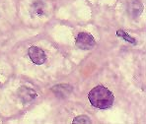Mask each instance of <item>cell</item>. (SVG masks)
I'll return each instance as SVG.
<instances>
[{"label":"cell","instance_id":"cell-7","mask_svg":"<svg viewBox=\"0 0 146 124\" xmlns=\"http://www.w3.org/2000/svg\"><path fill=\"white\" fill-rule=\"evenodd\" d=\"M117 37L122 38L124 40H126V42H129V44H136V40H135V38H131L129 35H128L127 33H125V32H123V31H117Z\"/></svg>","mask_w":146,"mask_h":124},{"label":"cell","instance_id":"cell-2","mask_svg":"<svg viewBox=\"0 0 146 124\" xmlns=\"http://www.w3.org/2000/svg\"><path fill=\"white\" fill-rule=\"evenodd\" d=\"M75 44L80 49L89 50L95 47L96 42L94 38L88 33H79L75 40Z\"/></svg>","mask_w":146,"mask_h":124},{"label":"cell","instance_id":"cell-8","mask_svg":"<svg viewBox=\"0 0 146 124\" xmlns=\"http://www.w3.org/2000/svg\"><path fill=\"white\" fill-rule=\"evenodd\" d=\"M73 123H81V124H90L91 120L86 115H79L73 119Z\"/></svg>","mask_w":146,"mask_h":124},{"label":"cell","instance_id":"cell-1","mask_svg":"<svg viewBox=\"0 0 146 124\" xmlns=\"http://www.w3.org/2000/svg\"><path fill=\"white\" fill-rule=\"evenodd\" d=\"M89 102L94 108L99 109H108L111 108L115 100V96L110 90L104 86H97L88 94Z\"/></svg>","mask_w":146,"mask_h":124},{"label":"cell","instance_id":"cell-3","mask_svg":"<svg viewBox=\"0 0 146 124\" xmlns=\"http://www.w3.org/2000/svg\"><path fill=\"white\" fill-rule=\"evenodd\" d=\"M28 55L32 62L36 65H42L46 60V54L44 53V51L36 46H31L28 51Z\"/></svg>","mask_w":146,"mask_h":124},{"label":"cell","instance_id":"cell-5","mask_svg":"<svg viewBox=\"0 0 146 124\" xmlns=\"http://www.w3.org/2000/svg\"><path fill=\"white\" fill-rule=\"evenodd\" d=\"M143 11V5L140 0H129L127 4V12L130 17L137 18L141 15Z\"/></svg>","mask_w":146,"mask_h":124},{"label":"cell","instance_id":"cell-6","mask_svg":"<svg viewBox=\"0 0 146 124\" xmlns=\"http://www.w3.org/2000/svg\"><path fill=\"white\" fill-rule=\"evenodd\" d=\"M51 91L54 93V95L57 98L60 99H64V98L68 97L70 94L72 93V87L68 84H60L56 85L51 89Z\"/></svg>","mask_w":146,"mask_h":124},{"label":"cell","instance_id":"cell-9","mask_svg":"<svg viewBox=\"0 0 146 124\" xmlns=\"http://www.w3.org/2000/svg\"><path fill=\"white\" fill-rule=\"evenodd\" d=\"M33 11L35 12L36 16H42L44 15V10L38 5V3H35V5L33 6Z\"/></svg>","mask_w":146,"mask_h":124},{"label":"cell","instance_id":"cell-4","mask_svg":"<svg viewBox=\"0 0 146 124\" xmlns=\"http://www.w3.org/2000/svg\"><path fill=\"white\" fill-rule=\"evenodd\" d=\"M17 95H18L19 99L22 100L24 104H29V102H33L38 97L36 93L33 89L25 86L19 88L18 91H17Z\"/></svg>","mask_w":146,"mask_h":124}]
</instances>
